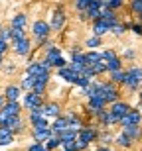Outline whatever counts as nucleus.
<instances>
[{
  "instance_id": "obj_45",
  "label": "nucleus",
  "mask_w": 142,
  "mask_h": 151,
  "mask_svg": "<svg viewBox=\"0 0 142 151\" xmlns=\"http://www.w3.org/2000/svg\"><path fill=\"white\" fill-rule=\"evenodd\" d=\"M125 57L132 59V57H134V51H132V49H126V51H125Z\"/></svg>"
},
{
  "instance_id": "obj_47",
  "label": "nucleus",
  "mask_w": 142,
  "mask_h": 151,
  "mask_svg": "<svg viewBox=\"0 0 142 151\" xmlns=\"http://www.w3.org/2000/svg\"><path fill=\"white\" fill-rule=\"evenodd\" d=\"M97 151H113V149H111V147H105V145H101V147H99Z\"/></svg>"
},
{
  "instance_id": "obj_48",
  "label": "nucleus",
  "mask_w": 142,
  "mask_h": 151,
  "mask_svg": "<svg viewBox=\"0 0 142 151\" xmlns=\"http://www.w3.org/2000/svg\"><path fill=\"white\" fill-rule=\"evenodd\" d=\"M0 65H2V55H0Z\"/></svg>"
},
{
  "instance_id": "obj_20",
  "label": "nucleus",
  "mask_w": 142,
  "mask_h": 151,
  "mask_svg": "<svg viewBox=\"0 0 142 151\" xmlns=\"http://www.w3.org/2000/svg\"><path fill=\"white\" fill-rule=\"evenodd\" d=\"M2 112L6 114V116H20V104L18 102H6L4 108H2Z\"/></svg>"
},
{
  "instance_id": "obj_46",
  "label": "nucleus",
  "mask_w": 142,
  "mask_h": 151,
  "mask_svg": "<svg viewBox=\"0 0 142 151\" xmlns=\"http://www.w3.org/2000/svg\"><path fill=\"white\" fill-rule=\"evenodd\" d=\"M4 104H6V102H4V96L0 94V110H2V108H4Z\"/></svg>"
},
{
  "instance_id": "obj_32",
  "label": "nucleus",
  "mask_w": 142,
  "mask_h": 151,
  "mask_svg": "<svg viewBox=\"0 0 142 151\" xmlns=\"http://www.w3.org/2000/svg\"><path fill=\"white\" fill-rule=\"evenodd\" d=\"M59 145H61V141H59V135H55V134H53L50 139L46 141V147H47L50 151H51V149H55V147H59Z\"/></svg>"
},
{
  "instance_id": "obj_19",
  "label": "nucleus",
  "mask_w": 142,
  "mask_h": 151,
  "mask_svg": "<svg viewBox=\"0 0 142 151\" xmlns=\"http://www.w3.org/2000/svg\"><path fill=\"white\" fill-rule=\"evenodd\" d=\"M32 134H34L36 143H46L51 135H53V134H51V128H50V129H34Z\"/></svg>"
},
{
  "instance_id": "obj_16",
  "label": "nucleus",
  "mask_w": 142,
  "mask_h": 151,
  "mask_svg": "<svg viewBox=\"0 0 142 151\" xmlns=\"http://www.w3.org/2000/svg\"><path fill=\"white\" fill-rule=\"evenodd\" d=\"M12 141H14V132L0 126V145H10Z\"/></svg>"
},
{
  "instance_id": "obj_24",
  "label": "nucleus",
  "mask_w": 142,
  "mask_h": 151,
  "mask_svg": "<svg viewBox=\"0 0 142 151\" xmlns=\"http://www.w3.org/2000/svg\"><path fill=\"white\" fill-rule=\"evenodd\" d=\"M20 92H22L20 86H8V88H6V100L8 102H18Z\"/></svg>"
},
{
  "instance_id": "obj_28",
  "label": "nucleus",
  "mask_w": 142,
  "mask_h": 151,
  "mask_svg": "<svg viewBox=\"0 0 142 151\" xmlns=\"http://www.w3.org/2000/svg\"><path fill=\"white\" fill-rule=\"evenodd\" d=\"M114 141H117L120 147H130L132 145V139L125 134V132H122V134H119V135H114Z\"/></svg>"
},
{
  "instance_id": "obj_44",
  "label": "nucleus",
  "mask_w": 142,
  "mask_h": 151,
  "mask_svg": "<svg viewBox=\"0 0 142 151\" xmlns=\"http://www.w3.org/2000/svg\"><path fill=\"white\" fill-rule=\"evenodd\" d=\"M6 49H8V43H6L4 39L0 37V55H4V51H6Z\"/></svg>"
},
{
  "instance_id": "obj_43",
  "label": "nucleus",
  "mask_w": 142,
  "mask_h": 151,
  "mask_svg": "<svg viewBox=\"0 0 142 151\" xmlns=\"http://www.w3.org/2000/svg\"><path fill=\"white\" fill-rule=\"evenodd\" d=\"M130 28H132V32H134L136 35H142V24H134V26H130Z\"/></svg>"
},
{
  "instance_id": "obj_14",
  "label": "nucleus",
  "mask_w": 142,
  "mask_h": 151,
  "mask_svg": "<svg viewBox=\"0 0 142 151\" xmlns=\"http://www.w3.org/2000/svg\"><path fill=\"white\" fill-rule=\"evenodd\" d=\"M47 81H50V73L38 77V78H36V84H34V90H32V92H36V94L42 96V94H44V90H46V86H47Z\"/></svg>"
},
{
  "instance_id": "obj_25",
  "label": "nucleus",
  "mask_w": 142,
  "mask_h": 151,
  "mask_svg": "<svg viewBox=\"0 0 142 151\" xmlns=\"http://www.w3.org/2000/svg\"><path fill=\"white\" fill-rule=\"evenodd\" d=\"M26 24H28V16H24V14H16V16L12 18V28L24 29V28H26Z\"/></svg>"
},
{
  "instance_id": "obj_26",
  "label": "nucleus",
  "mask_w": 142,
  "mask_h": 151,
  "mask_svg": "<svg viewBox=\"0 0 142 151\" xmlns=\"http://www.w3.org/2000/svg\"><path fill=\"white\" fill-rule=\"evenodd\" d=\"M122 132H125V134L128 135V137H130L132 141H134V139H138V137H140V134H142L138 126H126V128L122 129Z\"/></svg>"
},
{
  "instance_id": "obj_30",
  "label": "nucleus",
  "mask_w": 142,
  "mask_h": 151,
  "mask_svg": "<svg viewBox=\"0 0 142 151\" xmlns=\"http://www.w3.org/2000/svg\"><path fill=\"white\" fill-rule=\"evenodd\" d=\"M42 120H46V116L42 114V108H40V110H32V112H30V122H32V126L38 124V122H42Z\"/></svg>"
},
{
  "instance_id": "obj_42",
  "label": "nucleus",
  "mask_w": 142,
  "mask_h": 151,
  "mask_svg": "<svg viewBox=\"0 0 142 151\" xmlns=\"http://www.w3.org/2000/svg\"><path fill=\"white\" fill-rule=\"evenodd\" d=\"M87 147H89V143H85V141H81V139H77V143H75V149L77 151H83Z\"/></svg>"
},
{
  "instance_id": "obj_33",
  "label": "nucleus",
  "mask_w": 142,
  "mask_h": 151,
  "mask_svg": "<svg viewBox=\"0 0 142 151\" xmlns=\"http://www.w3.org/2000/svg\"><path fill=\"white\" fill-rule=\"evenodd\" d=\"M122 6V0H107V2H103V8H109V10H117Z\"/></svg>"
},
{
  "instance_id": "obj_21",
  "label": "nucleus",
  "mask_w": 142,
  "mask_h": 151,
  "mask_svg": "<svg viewBox=\"0 0 142 151\" xmlns=\"http://www.w3.org/2000/svg\"><path fill=\"white\" fill-rule=\"evenodd\" d=\"M85 61H87V67H93L97 63H101L103 61L101 51H89V53H85Z\"/></svg>"
},
{
  "instance_id": "obj_5",
  "label": "nucleus",
  "mask_w": 142,
  "mask_h": 151,
  "mask_svg": "<svg viewBox=\"0 0 142 151\" xmlns=\"http://www.w3.org/2000/svg\"><path fill=\"white\" fill-rule=\"evenodd\" d=\"M46 61L50 63L51 67H55L57 71L63 69V67H67V61L63 59V55H61L59 49H53V51H50V53H46Z\"/></svg>"
},
{
  "instance_id": "obj_18",
  "label": "nucleus",
  "mask_w": 142,
  "mask_h": 151,
  "mask_svg": "<svg viewBox=\"0 0 142 151\" xmlns=\"http://www.w3.org/2000/svg\"><path fill=\"white\" fill-rule=\"evenodd\" d=\"M77 137H79V132L73 128H69L65 129L63 134H59V141H61V145L63 143H67V141H77Z\"/></svg>"
},
{
  "instance_id": "obj_4",
  "label": "nucleus",
  "mask_w": 142,
  "mask_h": 151,
  "mask_svg": "<svg viewBox=\"0 0 142 151\" xmlns=\"http://www.w3.org/2000/svg\"><path fill=\"white\" fill-rule=\"evenodd\" d=\"M32 32H34L36 39H38V43H44L50 35V24L44 22V20H36L34 26H32Z\"/></svg>"
},
{
  "instance_id": "obj_34",
  "label": "nucleus",
  "mask_w": 142,
  "mask_h": 151,
  "mask_svg": "<svg viewBox=\"0 0 142 151\" xmlns=\"http://www.w3.org/2000/svg\"><path fill=\"white\" fill-rule=\"evenodd\" d=\"M87 47H91V51H95V47H101V37L91 35V37L87 39Z\"/></svg>"
},
{
  "instance_id": "obj_12",
  "label": "nucleus",
  "mask_w": 142,
  "mask_h": 151,
  "mask_svg": "<svg viewBox=\"0 0 142 151\" xmlns=\"http://www.w3.org/2000/svg\"><path fill=\"white\" fill-rule=\"evenodd\" d=\"M59 110H61V108H59V104H57V102H50V104H46V106H42V114H44V116H46V120L47 118H59Z\"/></svg>"
},
{
  "instance_id": "obj_31",
  "label": "nucleus",
  "mask_w": 142,
  "mask_h": 151,
  "mask_svg": "<svg viewBox=\"0 0 142 151\" xmlns=\"http://www.w3.org/2000/svg\"><path fill=\"white\" fill-rule=\"evenodd\" d=\"M91 71H93V75H95V77H99V75H103V73H107V63H105V61L97 63V65H93V67H91Z\"/></svg>"
},
{
  "instance_id": "obj_29",
  "label": "nucleus",
  "mask_w": 142,
  "mask_h": 151,
  "mask_svg": "<svg viewBox=\"0 0 142 151\" xmlns=\"http://www.w3.org/2000/svg\"><path fill=\"white\" fill-rule=\"evenodd\" d=\"M34 84H36V78H34V77H30V75H26V77L22 78V84H20V88H24V90H28V92H32V90H34Z\"/></svg>"
},
{
  "instance_id": "obj_40",
  "label": "nucleus",
  "mask_w": 142,
  "mask_h": 151,
  "mask_svg": "<svg viewBox=\"0 0 142 151\" xmlns=\"http://www.w3.org/2000/svg\"><path fill=\"white\" fill-rule=\"evenodd\" d=\"M113 139H114V137H113L111 134H103V135H101V141H103V145H105V147H107Z\"/></svg>"
},
{
  "instance_id": "obj_1",
  "label": "nucleus",
  "mask_w": 142,
  "mask_h": 151,
  "mask_svg": "<svg viewBox=\"0 0 142 151\" xmlns=\"http://www.w3.org/2000/svg\"><path fill=\"white\" fill-rule=\"evenodd\" d=\"M140 83H142V67H130L128 71H126L125 86L128 90H136Z\"/></svg>"
},
{
  "instance_id": "obj_11",
  "label": "nucleus",
  "mask_w": 142,
  "mask_h": 151,
  "mask_svg": "<svg viewBox=\"0 0 142 151\" xmlns=\"http://www.w3.org/2000/svg\"><path fill=\"white\" fill-rule=\"evenodd\" d=\"M14 45V51H16L18 55H28L30 51H32V43H30V39H20V41H12Z\"/></svg>"
},
{
  "instance_id": "obj_39",
  "label": "nucleus",
  "mask_w": 142,
  "mask_h": 151,
  "mask_svg": "<svg viewBox=\"0 0 142 151\" xmlns=\"http://www.w3.org/2000/svg\"><path fill=\"white\" fill-rule=\"evenodd\" d=\"M28 151H50L44 143H32V145L28 147Z\"/></svg>"
},
{
  "instance_id": "obj_6",
  "label": "nucleus",
  "mask_w": 142,
  "mask_h": 151,
  "mask_svg": "<svg viewBox=\"0 0 142 151\" xmlns=\"http://www.w3.org/2000/svg\"><path fill=\"white\" fill-rule=\"evenodd\" d=\"M130 110H132V108L130 106H128V104H126V102H114V104H113V106H111V114H113V116H114V120H117V122H122V118H126V116H128V112H130Z\"/></svg>"
},
{
  "instance_id": "obj_50",
  "label": "nucleus",
  "mask_w": 142,
  "mask_h": 151,
  "mask_svg": "<svg viewBox=\"0 0 142 151\" xmlns=\"http://www.w3.org/2000/svg\"><path fill=\"white\" fill-rule=\"evenodd\" d=\"M140 20H142V16H140Z\"/></svg>"
},
{
  "instance_id": "obj_7",
  "label": "nucleus",
  "mask_w": 142,
  "mask_h": 151,
  "mask_svg": "<svg viewBox=\"0 0 142 151\" xmlns=\"http://www.w3.org/2000/svg\"><path fill=\"white\" fill-rule=\"evenodd\" d=\"M24 106L28 108L30 112L32 110H40L42 108V96L36 94V92H26L24 94Z\"/></svg>"
},
{
  "instance_id": "obj_49",
  "label": "nucleus",
  "mask_w": 142,
  "mask_h": 151,
  "mask_svg": "<svg viewBox=\"0 0 142 151\" xmlns=\"http://www.w3.org/2000/svg\"><path fill=\"white\" fill-rule=\"evenodd\" d=\"M140 100H142V92H140Z\"/></svg>"
},
{
  "instance_id": "obj_36",
  "label": "nucleus",
  "mask_w": 142,
  "mask_h": 151,
  "mask_svg": "<svg viewBox=\"0 0 142 151\" xmlns=\"http://www.w3.org/2000/svg\"><path fill=\"white\" fill-rule=\"evenodd\" d=\"M111 32H113L114 35H122L126 32V26H125V24H114L113 28H111Z\"/></svg>"
},
{
  "instance_id": "obj_27",
  "label": "nucleus",
  "mask_w": 142,
  "mask_h": 151,
  "mask_svg": "<svg viewBox=\"0 0 142 151\" xmlns=\"http://www.w3.org/2000/svg\"><path fill=\"white\" fill-rule=\"evenodd\" d=\"M125 78H126V71H114V73H111V83L114 84H125Z\"/></svg>"
},
{
  "instance_id": "obj_10",
  "label": "nucleus",
  "mask_w": 142,
  "mask_h": 151,
  "mask_svg": "<svg viewBox=\"0 0 142 151\" xmlns=\"http://www.w3.org/2000/svg\"><path fill=\"white\" fill-rule=\"evenodd\" d=\"M65 129H69V122H67V118H63V116L55 118V120H53V124H51V134L59 135V134H63Z\"/></svg>"
},
{
  "instance_id": "obj_9",
  "label": "nucleus",
  "mask_w": 142,
  "mask_h": 151,
  "mask_svg": "<svg viewBox=\"0 0 142 151\" xmlns=\"http://www.w3.org/2000/svg\"><path fill=\"white\" fill-rule=\"evenodd\" d=\"M57 75H59V78H63V81H67V83H71V84H77V81H79V73H75L69 65L63 67V69H59Z\"/></svg>"
},
{
  "instance_id": "obj_13",
  "label": "nucleus",
  "mask_w": 142,
  "mask_h": 151,
  "mask_svg": "<svg viewBox=\"0 0 142 151\" xmlns=\"http://www.w3.org/2000/svg\"><path fill=\"white\" fill-rule=\"evenodd\" d=\"M140 120H142V114L138 112V110H130V112H128V116L126 118H122V126H138V124H140Z\"/></svg>"
},
{
  "instance_id": "obj_17",
  "label": "nucleus",
  "mask_w": 142,
  "mask_h": 151,
  "mask_svg": "<svg viewBox=\"0 0 142 151\" xmlns=\"http://www.w3.org/2000/svg\"><path fill=\"white\" fill-rule=\"evenodd\" d=\"M95 137H97V132L93 128H81L79 129V137H77V139L85 141V143H91Z\"/></svg>"
},
{
  "instance_id": "obj_8",
  "label": "nucleus",
  "mask_w": 142,
  "mask_h": 151,
  "mask_svg": "<svg viewBox=\"0 0 142 151\" xmlns=\"http://www.w3.org/2000/svg\"><path fill=\"white\" fill-rule=\"evenodd\" d=\"M65 26V12L63 10H55L51 14V22H50V28L53 32H59V29Z\"/></svg>"
},
{
  "instance_id": "obj_23",
  "label": "nucleus",
  "mask_w": 142,
  "mask_h": 151,
  "mask_svg": "<svg viewBox=\"0 0 142 151\" xmlns=\"http://www.w3.org/2000/svg\"><path fill=\"white\" fill-rule=\"evenodd\" d=\"M4 128H8V129H12V132H20L22 129V118L20 116H8V122H6V126Z\"/></svg>"
},
{
  "instance_id": "obj_15",
  "label": "nucleus",
  "mask_w": 142,
  "mask_h": 151,
  "mask_svg": "<svg viewBox=\"0 0 142 151\" xmlns=\"http://www.w3.org/2000/svg\"><path fill=\"white\" fill-rule=\"evenodd\" d=\"M111 32V26L109 24H105L103 20H97V22H93V35H97V37H103L105 34H109Z\"/></svg>"
},
{
  "instance_id": "obj_38",
  "label": "nucleus",
  "mask_w": 142,
  "mask_h": 151,
  "mask_svg": "<svg viewBox=\"0 0 142 151\" xmlns=\"http://www.w3.org/2000/svg\"><path fill=\"white\" fill-rule=\"evenodd\" d=\"M0 37L4 39L6 43H8V41H12V28L10 29H0Z\"/></svg>"
},
{
  "instance_id": "obj_37",
  "label": "nucleus",
  "mask_w": 142,
  "mask_h": 151,
  "mask_svg": "<svg viewBox=\"0 0 142 151\" xmlns=\"http://www.w3.org/2000/svg\"><path fill=\"white\" fill-rule=\"evenodd\" d=\"M130 8H132V12H136L138 16H142V0H134L130 4Z\"/></svg>"
},
{
  "instance_id": "obj_41",
  "label": "nucleus",
  "mask_w": 142,
  "mask_h": 151,
  "mask_svg": "<svg viewBox=\"0 0 142 151\" xmlns=\"http://www.w3.org/2000/svg\"><path fill=\"white\" fill-rule=\"evenodd\" d=\"M75 8L77 10H81V14L87 10V0H79V2H75Z\"/></svg>"
},
{
  "instance_id": "obj_22",
  "label": "nucleus",
  "mask_w": 142,
  "mask_h": 151,
  "mask_svg": "<svg viewBox=\"0 0 142 151\" xmlns=\"http://www.w3.org/2000/svg\"><path fill=\"white\" fill-rule=\"evenodd\" d=\"M99 122H101V126H111V124H119L117 120H114V116L111 114V110H103L101 114H99Z\"/></svg>"
},
{
  "instance_id": "obj_2",
  "label": "nucleus",
  "mask_w": 142,
  "mask_h": 151,
  "mask_svg": "<svg viewBox=\"0 0 142 151\" xmlns=\"http://www.w3.org/2000/svg\"><path fill=\"white\" fill-rule=\"evenodd\" d=\"M101 88H103V100L105 104H114V102H119V88H117V84L114 83H101Z\"/></svg>"
},
{
  "instance_id": "obj_35",
  "label": "nucleus",
  "mask_w": 142,
  "mask_h": 151,
  "mask_svg": "<svg viewBox=\"0 0 142 151\" xmlns=\"http://www.w3.org/2000/svg\"><path fill=\"white\" fill-rule=\"evenodd\" d=\"M20 39H26V34H24V29L12 28V41H20Z\"/></svg>"
},
{
  "instance_id": "obj_3",
  "label": "nucleus",
  "mask_w": 142,
  "mask_h": 151,
  "mask_svg": "<svg viewBox=\"0 0 142 151\" xmlns=\"http://www.w3.org/2000/svg\"><path fill=\"white\" fill-rule=\"evenodd\" d=\"M101 55H103V61L107 63V71H109V73L120 71V59H119V55H117L113 49H105V51H101Z\"/></svg>"
}]
</instances>
